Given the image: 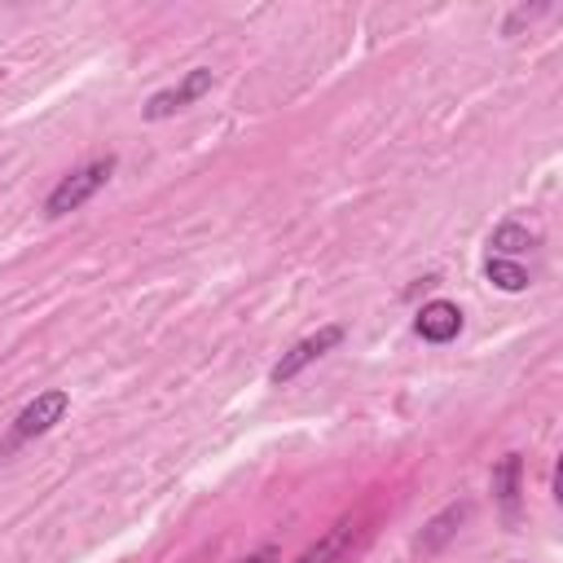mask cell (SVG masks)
I'll list each match as a JSON object with an SVG mask.
<instances>
[{
  "label": "cell",
  "mask_w": 563,
  "mask_h": 563,
  "mask_svg": "<svg viewBox=\"0 0 563 563\" xmlns=\"http://www.w3.org/2000/svg\"><path fill=\"white\" fill-rule=\"evenodd\" d=\"M238 563H277V550L264 545V550H255V554H246V559H238Z\"/></svg>",
  "instance_id": "7c38bea8"
},
{
  "label": "cell",
  "mask_w": 563,
  "mask_h": 563,
  "mask_svg": "<svg viewBox=\"0 0 563 563\" xmlns=\"http://www.w3.org/2000/svg\"><path fill=\"white\" fill-rule=\"evenodd\" d=\"M343 339V325H321L317 334H308V339H299L290 352H282V361L273 365V383H290L303 365H312L317 356H325L334 343Z\"/></svg>",
  "instance_id": "277c9868"
},
{
  "label": "cell",
  "mask_w": 563,
  "mask_h": 563,
  "mask_svg": "<svg viewBox=\"0 0 563 563\" xmlns=\"http://www.w3.org/2000/svg\"><path fill=\"white\" fill-rule=\"evenodd\" d=\"M66 409H70V396L62 391V387H53V391H40L18 418H13V431H9V440H4V449H0V457H9L18 444H26V440H35V435H44V431H53L62 418H66Z\"/></svg>",
  "instance_id": "7a4b0ae2"
},
{
  "label": "cell",
  "mask_w": 563,
  "mask_h": 563,
  "mask_svg": "<svg viewBox=\"0 0 563 563\" xmlns=\"http://www.w3.org/2000/svg\"><path fill=\"white\" fill-rule=\"evenodd\" d=\"M484 277H488L497 290H523V286H528V268L515 264V260H501V255H488Z\"/></svg>",
  "instance_id": "9c48e42d"
},
{
  "label": "cell",
  "mask_w": 563,
  "mask_h": 563,
  "mask_svg": "<svg viewBox=\"0 0 563 563\" xmlns=\"http://www.w3.org/2000/svg\"><path fill=\"white\" fill-rule=\"evenodd\" d=\"M488 246L506 260V255H519L523 246H532V233L523 229V224H515V220H506V224H497L493 229V238H488Z\"/></svg>",
  "instance_id": "30bf717a"
},
{
  "label": "cell",
  "mask_w": 563,
  "mask_h": 563,
  "mask_svg": "<svg viewBox=\"0 0 563 563\" xmlns=\"http://www.w3.org/2000/svg\"><path fill=\"white\" fill-rule=\"evenodd\" d=\"M541 13H545V4H532V9L523 4V9H515V13H510V22H506V35H515L523 22H532V18H541Z\"/></svg>",
  "instance_id": "8fae6325"
},
{
  "label": "cell",
  "mask_w": 563,
  "mask_h": 563,
  "mask_svg": "<svg viewBox=\"0 0 563 563\" xmlns=\"http://www.w3.org/2000/svg\"><path fill=\"white\" fill-rule=\"evenodd\" d=\"M471 519V501H453V506H444L435 519H427V528L418 532V541H413V554L418 559H431V554H440L453 537H457V528Z\"/></svg>",
  "instance_id": "5b68a950"
},
{
  "label": "cell",
  "mask_w": 563,
  "mask_h": 563,
  "mask_svg": "<svg viewBox=\"0 0 563 563\" xmlns=\"http://www.w3.org/2000/svg\"><path fill=\"white\" fill-rule=\"evenodd\" d=\"M352 541H356V523H352V519H343V523H334L317 545H308L295 563H339V559L352 550Z\"/></svg>",
  "instance_id": "52a82bcc"
},
{
  "label": "cell",
  "mask_w": 563,
  "mask_h": 563,
  "mask_svg": "<svg viewBox=\"0 0 563 563\" xmlns=\"http://www.w3.org/2000/svg\"><path fill=\"white\" fill-rule=\"evenodd\" d=\"M519 471H523V462H519L515 453H506V457L497 462V471H493V493H497L506 519L519 515Z\"/></svg>",
  "instance_id": "ba28073f"
},
{
  "label": "cell",
  "mask_w": 563,
  "mask_h": 563,
  "mask_svg": "<svg viewBox=\"0 0 563 563\" xmlns=\"http://www.w3.org/2000/svg\"><path fill=\"white\" fill-rule=\"evenodd\" d=\"M413 330H418L427 343H453V339L462 334V308L449 303V299H431V303H422Z\"/></svg>",
  "instance_id": "8992f818"
},
{
  "label": "cell",
  "mask_w": 563,
  "mask_h": 563,
  "mask_svg": "<svg viewBox=\"0 0 563 563\" xmlns=\"http://www.w3.org/2000/svg\"><path fill=\"white\" fill-rule=\"evenodd\" d=\"M207 88H211V70H207V66H194L180 84H172V88H163V92H154V97L145 101V119H167V114L194 106Z\"/></svg>",
  "instance_id": "3957f363"
},
{
  "label": "cell",
  "mask_w": 563,
  "mask_h": 563,
  "mask_svg": "<svg viewBox=\"0 0 563 563\" xmlns=\"http://www.w3.org/2000/svg\"><path fill=\"white\" fill-rule=\"evenodd\" d=\"M114 176V154H106V158H92V163H84V167H75L70 176H62L57 185H53V194L44 198V211L48 216H66V211H75V207H84L106 180Z\"/></svg>",
  "instance_id": "6da1fadb"
}]
</instances>
